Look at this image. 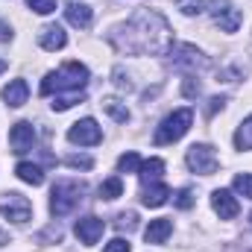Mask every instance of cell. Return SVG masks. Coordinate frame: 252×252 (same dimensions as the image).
<instances>
[{"instance_id": "6da1fadb", "label": "cell", "mask_w": 252, "mask_h": 252, "mask_svg": "<svg viewBox=\"0 0 252 252\" xmlns=\"http://www.w3.org/2000/svg\"><path fill=\"white\" fill-rule=\"evenodd\" d=\"M109 41L129 56H164L173 47V32L158 12L141 9L109 35Z\"/></svg>"}, {"instance_id": "7a4b0ae2", "label": "cell", "mask_w": 252, "mask_h": 252, "mask_svg": "<svg viewBox=\"0 0 252 252\" xmlns=\"http://www.w3.org/2000/svg\"><path fill=\"white\" fill-rule=\"evenodd\" d=\"M88 79H91V73H88V67L79 62H64L59 70H50L44 79H41V94L44 97H56V94H79V91H85V85H88Z\"/></svg>"}, {"instance_id": "3957f363", "label": "cell", "mask_w": 252, "mask_h": 252, "mask_svg": "<svg viewBox=\"0 0 252 252\" xmlns=\"http://www.w3.org/2000/svg\"><path fill=\"white\" fill-rule=\"evenodd\" d=\"M82 193H85V185H82V182H70V179L56 182V185H53V193H50V214H53V217L70 214V211L82 202Z\"/></svg>"}, {"instance_id": "277c9868", "label": "cell", "mask_w": 252, "mask_h": 252, "mask_svg": "<svg viewBox=\"0 0 252 252\" xmlns=\"http://www.w3.org/2000/svg\"><path fill=\"white\" fill-rule=\"evenodd\" d=\"M190 124H193V112L190 109H176L173 115H167L161 124H158V129H156V144L158 147H164V144H173V141H179L185 132L190 129Z\"/></svg>"}, {"instance_id": "5b68a950", "label": "cell", "mask_w": 252, "mask_h": 252, "mask_svg": "<svg viewBox=\"0 0 252 252\" xmlns=\"http://www.w3.org/2000/svg\"><path fill=\"white\" fill-rule=\"evenodd\" d=\"M0 214H3L6 220L18 223V226H24V223L32 217V202H30L24 193L9 190V193H3V199H0Z\"/></svg>"}, {"instance_id": "8992f818", "label": "cell", "mask_w": 252, "mask_h": 252, "mask_svg": "<svg viewBox=\"0 0 252 252\" xmlns=\"http://www.w3.org/2000/svg\"><path fill=\"white\" fill-rule=\"evenodd\" d=\"M208 15H211V21H214L223 32H238L241 24H244V15H241L229 0H211V3H208Z\"/></svg>"}, {"instance_id": "52a82bcc", "label": "cell", "mask_w": 252, "mask_h": 252, "mask_svg": "<svg viewBox=\"0 0 252 252\" xmlns=\"http://www.w3.org/2000/svg\"><path fill=\"white\" fill-rule=\"evenodd\" d=\"M185 161H188L190 170L199 173V176H211L217 170V164H220V158H217L211 144H193L188 150V156H185Z\"/></svg>"}, {"instance_id": "ba28073f", "label": "cell", "mask_w": 252, "mask_h": 252, "mask_svg": "<svg viewBox=\"0 0 252 252\" xmlns=\"http://www.w3.org/2000/svg\"><path fill=\"white\" fill-rule=\"evenodd\" d=\"M67 141L70 144H79V147H94V144L103 141V129L97 126L94 118H82V121H76V124L67 129Z\"/></svg>"}, {"instance_id": "9c48e42d", "label": "cell", "mask_w": 252, "mask_h": 252, "mask_svg": "<svg viewBox=\"0 0 252 252\" xmlns=\"http://www.w3.org/2000/svg\"><path fill=\"white\" fill-rule=\"evenodd\" d=\"M170 64L179 67V70H196V67H208L211 62H208L196 47L179 44V47H170Z\"/></svg>"}, {"instance_id": "30bf717a", "label": "cell", "mask_w": 252, "mask_h": 252, "mask_svg": "<svg viewBox=\"0 0 252 252\" xmlns=\"http://www.w3.org/2000/svg\"><path fill=\"white\" fill-rule=\"evenodd\" d=\"M32 144H35V129H32L30 121H18L9 129V147H12V153L24 156V153L32 150Z\"/></svg>"}, {"instance_id": "8fae6325", "label": "cell", "mask_w": 252, "mask_h": 252, "mask_svg": "<svg viewBox=\"0 0 252 252\" xmlns=\"http://www.w3.org/2000/svg\"><path fill=\"white\" fill-rule=\"evenodd\" d=\"M103 229H106V223L100 220V217H94V214H88V217H82V220H76V238L85 244V247H94L100 238H103Z\"/></svg>"}, {"instance_id": "7c38bea8", "label": "cell", "mask_w": 252, "mask_h": 252, "mask_svg": "<svg viewBox=\"0 0 252 252\" xmlns=\"http://www.w3.org/2000/svg\"><path fill=\"white\" fill-rule=\"evenodd\" d=\"M211 205H214V211L220 214V220H235L238 217V211H241V205H238V199H235V193L226 188H217L211 193Z\"/></svg>"}, {"instance_id": "4fadbf2b", "label": "cell", "mask_w": 252, "mask_h": 252, "mask_svg": "<svg viewBox=\"0 0 252 252\" xmlns=\"http://www.w3.org/2000/svg\"><path fill=\"white\" fill-rule=\"evenodd\" d=\"M38 44L53 53V50H62L64 44H67V35H64V30L59 24H47V27H41V32H38Z\"/></svg>"}, {"instance_id": "5bb4252c", "label": "cell", "mask_w": 252, "mask_h": 252, "mask_svg": "<svg viewBox=\"0 0 252 252\" xmlns=\"http://www.w3.org/2000/svg\"><path fill=\"white\" fill-rule=\"evenodd\" d=\"M167 199H170V188H167L164 182H150V185H144L141 202H144L147 208H158V205H164Z\"/></svg>"}, {"instance_id": "9a60e30c", "label": "cell", "mask_w": 252, "mask_h": 252, "mask_svg": "<svg viewBox=\"0 0 252 252\" xmlns=\"http://www.w3.org/2000/svg\"><path fill=\"white\" fill-rule=\"evenodd\" d=\"M64 18H67V24H73V27H79V30H88L91 21H94V12H91V6H85V3H67Z\"/></svg>"}, {"instance_id": "2e32d148", "label": "cell", "mask_w": 252, "mask_h": 252, "mask_svg": "<svg viewBox=\"0 0 252 252\" xmlns=\"http://www.w3.org/2000/svg\"><path fill=\"white\" fill-rule=\"evenodd\" d=\"M27 97H30V88H27L24 79H12V82L3 88V100H6L9 109H21V106L27 103Z\"/></svg>"}, {"instance_id": "e0dca14e", "label": "cell", "mask_w": 252, "mask_h": 252, "mask_svg": "<svg viewBox=\"0 0 252 252\" xmlns=\"http://www.w3.org/2000/svg\"><path fill=\"white\" fill-rule=\"evenodd\" d=\"M170 232H173V223L167 217H158V220H150V226L144 229V238H147V244H164L170 238Z\"/></svg>"}, {"instance_id": "ac0fdd59", "label": "cell", "mask_w": 252, "mask_h": 252, "mask_svg": "<svg viewBox=\"0 0 252 252\" xmlns=\"http://www.w3.org/2000/svg\"><path fill=\"white\" fill-rule=\"evenodd\" d=\"M15 173H18L21 182H27V185H32V188H38V185L44 182V170H41L38 164H32V161H21V164L15 167Z\"/></svg>"}, {"instance_id": "d6986e66", "label": "cell", "mask_w": 252, "mask_h": 252, "mask_svg": "<svg viewBox=\"0 0 252 252\" xmlns=\"http://www.w3.org/2000/svg\"><path fill=\"white\" fill-rule=\"evenodd\" d=\"M161 173H164V161H161V158H147V161H141L138 176H141V182H144V185L158 182V176H161Z\"/></svg>"}, {"instance_id": "ffe728a7", "label": "cell", "mask_w": 252, "mask_h": 252, "mask_svg": "<svg viewBox=\"0 0 252 252\" xmlns=\"http://www.w3.org/2000/svg\"><path fill=\"white\" fill-rule=\"evenodd\" d=\"M118 196H124V182H121V176H112V179H106L103 185H100V199H118Z\"/></svg>"}, {"instance_id": "44dd1931", "label": "cell", "mask_w": 252, "mask_h": 252, "mask_svg": "<svg viewBox=\"0 0 252 252\" xmlns=\"http://www.w3.org/2000/svg\"><path fill=\"white\" fill-rule=\"evenodd\" d=\"M235 147H238V150H252V115L238 126V132H235Z\"/></svg>"}, {"instance_id": "7402d4cb", "label": "cell", "mask_w": 252, "mask_h": 252, "mask_svg": "<svg viewBox=\"0 0 252 252\" xmlns=\"http://www.w3.org/2000/svg\"><path fill=\"white\" fill-rule=\"evenodd\" d=\"M103 109H106V115H112L118 124H126V121H129V109H126L121 100H103Z\"/></svg>"}, {"instance_id": "603a6c76", "label": "cell", "mask_w": 252, "mask_h": 252, "mask_svg": "<svg viewBox=\"0 0 252 252\" xmlns=\"http://www.w3.org/2000/svg\"><path fill=\"white\" fill-rule=\"evenodd\" d=\"M82 97H85L82 91H79V94H56L50 106H53V112H67L73 103H82Z\"/></svg>"}, {"instance_id": "cb8c5ba5", "label": "cell", "mask_w": 252, "mask_h": 252, "mask_svg": "<svg viewBox=\"0 0 252 252\" xmlns=\"http://www.w3.org/2000/svg\"><path fill=\"white\" fill-rule=\"evenodd\" d=\"M118 170H121V173H138V170H141L138 153H124V156L118 158Z\"/></svg>"}, {"instance_id": "d4e9b609", "label": "cell", "mask_w": 252, "mask_h": 252, "mask_svg": "<svg viewBox=\"0 0 252 252\" xmlns=\"http://www.w3.org/2000/svg\"><path fill=\"white\" fill-rule=\"evenodd\" d=\"M235 190H238L241 196L252 199V173H238V176H235Z\"/></svg>"}, {"instance_id": "484cf974", "label": "cell", "mask_w": 252, "mask_h": 252, "mask_svg": "<svg viewBox=\"0 0 252 252\" xmlns=\"http://www.w3.org/2000/svg\"><path fill=\"white\" fill-rule=\"evenodd\" d=\"M173 205H176V208H182V211H188L190 205H193V190H190V188L176 190V193H173Z\"/></svg>"}, {"instance_id": "4316f807", "label": "cell", "mask_w": 252, "mask_h": 252, "mask_svg": "<svg viewBox=\"0 0 252 252\" xmlns=\"http://www.w3.org/2000/svg\"><path fill=\"white\" fill-rule=\"evenodd\" d=\"M27 6H30L32 12H38V15H50V12H56V0H27Z\"/></svg>"}, {"instance_id": "83f0119b", "label": "cell", "mask_w": 252, "mask_h": 252, "mask_svg": "<svg viewBox=\"0 0 252 252\" xmlns=\"http://www.w3.org/2000/svg\"><path fill=\"white\" fill-rule=\"evenodd\" d=\"M135 223H138V214H135V211L118 214V220H115V226H118V229H126V232H129V229H135Z\"/></svg>"}, {"instance_id": "f1b7e54d", "label": "cell", "mask_w": 252, "mask_h": 252, "mask_svg": "<svg viewBox=\"0 0 252 252\" xmlns=\"http://www.w3.org/2000/svg\"><path fill=\"white\" fill-rule=\"evenodd\" d=\"M202 6H205L202 0H179V9H182L185 15H199V12H202Z\"/></svg>"}, {"instance_id": "f546056e", "label": "cell", "mask_w": 252, "mask_h": 252, "mask_svg": "<svg viewBox=\"0 0 252 252\" xmlns=\"http://www.w3.org/2000/svg\"><path fill=\"white\" fill-rule=\"evenodd\" d=\"M64 161H67V167H82V170H88V167L94 164V161H91L88 156H67Z\"/></svg>"}, {"instance_id": "4dcf8cb0", "label": "cell", "mask_w": 252, "mask_h": 252, "mask_svg": "<svg viewBox=\"0 0 252 252\" xmlns=\"http://www.w3.org/2000/svg\"><path fill=\"white\" fill-rule=\"evenodd\" d=\"M103 252H132V247H129V241H124V238H115V241L106 244Z\"/></svg>"}, {"instance_id": "1f68e13d", "label": "cell", "mask_w": 252, "mask_h": 252, "mask_svg": "<svg viewBox=\"0 0 252 252\" xmlns=\"http://www.w3.org/2000/svg\"><path fill=\"white\" fill-rule=\"evenodd\" d=\"M182 91H185V97H193V94H199V82H196L193 76H188V79H185V85H182Z\"/></svg>"}, {"instance_id": "d6a6232c", "label": "cell", "mask_w": 252, "mask_h": 252, "mask_svg": "<svg viewBox=\"0 0 252 252\" xmlns=\"http://www.w3.org/2000/svg\"><path fill=\"white\" fill-rule=\"evenodd\" d=\"M223 103H226L223 97H211V100H208V115H214L217 109H223Z\"/></svg>"}, {"instance_id": "836d02e7", "label": "cell", "mask_w": 252, "mask_h": 252, "mask_svg": "<svg viewBox=\"0 0 252 252\" xmlns=\"http://www.w3.org/2000/svg\"><path fill=\"white\" fill-rule=\"evenodd\" d=\"M9 38H12V30H9V27L0 21V41H9Z\"/></svg>"}, {"instance_id": "e575fe53", "label": "cell", "mask_w": 252, "mask_h": 252, "mask_svg": "<svg viewBox=\"0 0 252 252\" xmlns=\"http://www.w3.org/2000/svg\"><path fill=\"white\" fill-rule=\"evenodd\" d=\"M6 244H9V235H6V232L0 229V247H6Z\"/></svg>"}, {"instance_id": "d590c367", "label": "cell", "mask_w": 252, "mask_h": 252, "mask_svg": "<svg viewBox=\"0 0 252 252\" xmlns=\"http://www.w3.org/2000/svg\"><path fill=\"white\" fill-rule=\"evenodd\" d=\"M3 70H6V62H3V59H0V73H3Z\"/></svg>"}, {"instance_id": "8d00e7d4", "label": "cell", "mask_w": 252, "mask_h": 252, "mask_svg": "<svg viewBox=\"0 0 252 252\" xmlns=\"http://www.w3.org/2000/svg\"><path fill=\"white\" fill-rule=\"evenodd\" d=\"M250 220H252V214H250Z\"/></svg>"}]
</instances>
